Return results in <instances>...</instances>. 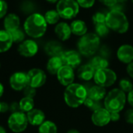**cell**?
I'll list each match as a JSON object with an SVG mask.
<instances>
[{
  "label": "cell",
  "instance_id": "8",
  "mask_svg": "<svg viewBox=\"0 0 133 133\" xmlns=\"http://www.w3.org/2000/svg\"><path fill=\"white\" fill-rule=\"evenodd\" d=\"M7 123L9 129L14 133H21L24 132L29 124L26 114L21 111L11 114L8 118Z\"/></svg>",
  "mask_w": 133,
  "mask_h": 133
},
{
  "label": "cell",
  "instance_id": "43",
  "mask_svg": "<svg viewBox=\"0 0 133 133\" xmlns=\"http://www.w3.org/2000/svg\"><path fill=\"white\" fill-rule=\"evenodd\" d=\"M9 111V104L5 102H1V113H5Z\"/></svg>",
  "mask_w": 133,
  "mask_h": 133
},
{
  "label": "cell",
  "instance_id": "9",
  "mask_svg": "<svg viewBox=\"0 0 133 133\" xmlns=\"http://www.w3.org/2000/svg\"><path fill=\"white\" fill-rule=\"evenodd\" d=\"M28 85L38 89L42 87L47 81L45 72L41 68H32L26 72Z\"/></svg>",
  "mask_w": 133,
  "mask_h": 133
},
{
  "label": "cell",
  "instance_id": "38",
  "mask_svg": "<svg viewBox=\"0 0 133 133\" xmlns=\"http://www.w3.org/2000/svg\"><path fill=\"white\" fill-rule=\"evenodd\" d=\"M99 49H100V55L99 56H101L105 59H108V57H109L111 56V50L108 46L103 45V46L100 47Z\"/></svg>",
  "mask_w": 133,
  "mask_h": 133
},
{
  "label": "cell",
  "instance_id": "18",
  "mask_svg": "<svg viewBox=\"0 0 133 133\" xmlns=\"http://www.w3.org/2000/svg\"><path fill=\"white\" fill-rule=\"evenodd\" d=\"M55 33L61 41H66L69 39L72 34L70 25L65 22L58 23L55 27Z\"/></svg>",
  "mask_w": 133,
  "mask_h": 133
},
{
  "label": "cell",
  "instance_id": "19",
  "mask_svg": "<svg viewBox=\"0 0 133 133\" xmlns=\"http://www.w3.org/2000/svg\"><path fill=\"white\" fill-rule=\"evenodd\" d=\"M95 72H96V71L88 63L81 65L78 68L77 75L80 80L84 81V82H89V81L94 79Z\"/></svg>",
  "mask_w": 133,
  "mask_h": 133
},
{
  "label": "cell",
  "instance_id": "42",
  "mask_svg": "<svg viewBox=\"0 0 133 133\" xmlns=\"http://www.w3.org/2000/svg\"><path fill=\"white\" fill-rule=\"evenodd\" d=\"M126 71H127V74H129V76H130V78H132L133 79V62L127 65Z\"/></svg>",
  "mask_w": 133,
  "mask_h": 133
},
{
  "label": "cell",
  "instance_id": "35",
  "mask_svg": "<svg viewBox=\"0 0 133 133\" xmlns=\"http://www.w3.org/2000/svg\"><path fill=\"white\" fill-rule=\"evenodd\" d=\"M23 93V96L25 97H29V98H32L34 99V96H36L37 94V90L36 89L30 86V85H27L26 87L24 88V89L22 91Z\"/></svg>",
  "mask_w": 133,
  "mask_h": 133
},
{
  "label": "cell",
  "instance_id": "14",
  "mask_svg": "<svg viewBox=\"0 0 133 133\" xmlns=\"http://www.w3.org/2000/svg\"><path fill=\"white\" fill-rule=\"evenodd\" d=\"M56 76L59 83L63 86L67 87L74 83V80H75L74 69L68 66L63 65L58 71Z\"/></svg>",
  "mask_w": 133,
  "mask_h": 133
},
{
  "label": "cell",
  "instance_id": "33",
  "mask_svg": "<svg viewBox=\"0 0 133 133\" xmlns=\"http://www.w3.org/2000/svg\"><path fill=\"white\" fill-rule=\"evenodd\" d=\"M83 105L87 107L89 110L92 111L93 112L99 108H101L102 107V104L101 102L99 101H96V100H94L92 99H90V98H87V100H85Z\"/></svg>",
  "mask_w": 133,
  "mask_h": 133
},
{
  "label": "cell",
  "instance_id": "17",
  "mask_svg": "<svg viewBox=\"0 0 133 133\" xmlns=\"http://www.w3.org/2000/svg\"><path fill=\"white\" fill-rule=\"evenodd\" d=\"M19 25H20V20L16 14L9 13L4 17V21H3L4 30L7 31L8 32L18 29L19 27Z\"/></svg>",
  "mask_w": 133,
  "mask_h": 133
},
{
  "label": "cell",
  "instance_id": "2",
  "mask_svg": "<svg viewBox=\"0 0 133 133\" xmlns=\"http://www.w3.org/2000/svg\"><path fill=\"white\" fill-rule=\"evenodd\" d=\"M47 27L48 24L44 16L38 13L28 16L23 24L25 33L33 38L42 37L47 31Z\"/></svg>",
  "mask_w": 133,
  "mask_h": 133
},
{
  "label": "cell",
  "instance_id": "7",
  "mask_svg": "<svg viewBox=\"0 0 133 133\" xmlns=\"http://www.w3.org/2000/svg\"><path fill=\"white\" fill-rule=\"evenodd\" d=\"M94 81L96 85L101 87H111L116 82L117 74L113 70L110 68L100 69L96 71L94 77Z\"/></svg>",
  "mask_w": 133,
  "mask_h": 133
},
{
  "label": "cell",
  "instance_id": "50",
  "mask_svg": "<svg viewBox=\"0 0 133 133\" xmlns=\"http://www.w3.org/2000/svg\"><path fill=\"white\" fill-rule=\"evenodd\" d=\"M46 1L48 2H51V3H55V2H58L59 0H46Z\"/></svg>",
  "mask_w": 133,
  "mask_h": 133
},
{
  "label": "cell",
  "instance_id": "23",
  "mask_svg": "<svg viewBox=\"0 0 133 133\" xmlns=\"http://www.w3.org/2000/svg\"><path fill=\"white\" fill-rule=\"evenodd\" d=\"M63 65L64 63L61 56H53L48 60L47 65H46V68H47V71L49 72V74L56 75L59 69Z\"/></svg>",
  "mask_w": 133,
  "mask_h": 133
},
{
  "label": "cell",
  "instance_id": "37",
  "mask_svg": "<svg viewBox=\"0 0 133 133\" xmlns=\"http://www.w3.org/2000/svg\"><path fill=\"white\" fill-rule=\"evenodd\" d=\"M8 10V4L5 0H0V19L6 16Z\"/></svg>",
  "mask_w": 133,
  "mask_h": 133
},
{
  "label": "cell",
  "instance_id": "44",
  "mask_svg": "<svg viewBox=\"0 0 133 133\" xmlns=\"http://www.w3.org/2000/svg\"><path fill=\"white\" fill-rule=\"evenodd\" d=\"M120 119V114L119 113H111V122H117Z\"/></svg>",
  "mask_w": 133,
  "mask_h": 133
},
{
  "label": "cell",
  "instance_id": "52",
  "mask_svg": "<svg viewBox=\"0 0 133 133\" xmlns=\"http://www.w3.org/2000/svg\"><path fill=\"white\" fill-rule=\"evenodd\" d=\"M0 68H1V63H0Z\"/></svg>",
  "mask_w": 133,
  "mask_h": 133
},
{
  "label": "cell",
  "instance_id": "36",
  "mask_svg": "<svg viewBox=\"0 0 133 133\" xmlns=\"http://www.w3.org/2000/svg\"><path fill=\"white\" fill-rule=\"evenodd\" d=\"M76 2L79 5V7L88 9L94 5L95 0H76Z\"/></svg>",
  "mask_w": 133,
  "mask_h": 133
},
{
  "label": "cell",
  "instance_id": "41",
  "mask_svg": "<svg viewBox=\"0 0 133 133\" xmlns=\"http://www.w3.org/2000/svg\"><path fill=\"white\" fill-rule=\"evenodd\" d=\"M101 3H103L104 5L108 6V7H110V8H112L114 7L115 5L118 4V2L117 0H99Z\"/></svg>",
  "mask_w": 133,
  "mask_h": 133
},
{
  "label": "cell",
  "instance_id": "21",
  "mask_svg": "<svg viewBox=\"0 0 133 133\" xmlns=\"http://www.w3.org/2000/svg\"><path fill=\"white\" fill-rule=\"evenodd\" d=\"M45 53L50 56L51 57L53 56H61L64 53L63 48L62 45L57 41H50L48 42L44 47Z\"/></svg>",
  "mask_w": 133,
  "mask_h": 133
},
{
  "label": "cell",
  "instance_id": "26",
  "mask_svg": "<svg viewBox=\"0 0 133 133\" xmlns=\"http://www.w3.org/2000/svg\"><path fill=\"white\" fill-rule=\"evenodd\" d=\"M38 133H58V128L55 122L45 120L38 127Z\"/></svg>",
  "mask_w": 133,
  "mask_h": 133
},
{
  "label": "cell",
  "instance_id": "39",
  "mask_svg": "<svg viewBox=\"0 0 133 133\" xmlns=\"http://www.w3.org/2000/svg\"><path fill=\"white\" fill-rule=\"evenodd\" d=\"M125 120L127 123L133 125V109L130 108L125 113Z\"/></svg>",
  "mask_w": 133,
  "mask_h": 133
},
{
  "label": "cell",
  "instance_id": "16",
  "mask_svg": "<svg viewBox=\"0 0 133 133\" xmlns=\"http://www.w3.org/2000/svg\"><path fill=\"white\" fill-rule=\"evenodd\" d=\"M28 123L33 126H40L45 121V114L43 111L34 108L30 112L26 113Z\"/></svg>",
  "mask_w": 133,
  "mask_h": 133
},
{
  "label": "cell",
  "instance_id": "32",
  "mask_svg": "<svg viewBox=\"0 0 133 133\" xmlns=\"http://www.w3.org/2000/svg\"><path fill=\"white\" fill-rule=\"evenodd\" d=\"M119 89L125 94H129L131 91L133 90L132 82L127 78H123L119 82Z\"/></svg>",
  "mask_w": 133,
  "mask_h": 133
},
{
  "label": "cell",
  "instance_id": "15",
  "mask_svg": "<svg viewBox=\"0 0 133 133\" xmlns=\"http://www.w3.org/2000/svg\"><path fill=\"white\" fill-rule=\"evenodd\" d=\"M117 57L123 63L129 64L133 62V46L129 44L121 45L117 50Z\"/></svg>",
  "mask_w": 133,
  "mask_h": 133
},
{
  "label": "cell",
  "instance_id": "1",
  "mask_svg": "<svg viewBox=\"0 0 133 133\" xmlns=\"http://www.w3.org/2000/svg\"><path fill=\"white\" fill-rule=\"evenodd\" d=\"M88 96L87 89L82 84L73 83L64 91V100L71 108H78L83 105Z\"/></svg>",
  "mask_w": 133,
  "mask_h": 133
},
{
  "label": "cell",
  "instance_id": "29",
  "mask_svg": "<svg viewBox=\"0 0 133 133\" xmlns=\"http://www.w3.org/2000/svg\"><path fill=\"white\" fill-rule=\"evenodd\" d=\"M35 9H36L35 3L32 0H24L20 5L21 12L29 16L34 13Z\"/></svg>",
  "mask_w": 133,
  "mask_h": 133
},
{
  "label": "cell",
  "instance_id": "48",
  "mask_svg": "<svg viewBox=\"0 0 133 133\" xmlns=\"http://www.w3.org/2000/svg\"><path fill=\"white\" fill-rule=\"evenodd\" d=\"M0 133H7L5 129L3 126H2V125H0Z\"/></svg>",
  "mask_w": 133,
  "mask_h": 133
},
{
  "label": "cell",
  "instance_id": "40",
  "mask_svg": "<svg viewBox=\"0 0 133 133\" xmlns=\"http://www.w3.org/2000/svg\"><path fill=\"white\" fill-rule=\"evenodd\" d=\"M9 111L12 114L20 111L19 103H17V102H12V103H10L9 104Z\"/></svg>",
  "mask_w": 133,
  "mask_h": 133
},
{
  "label": "cell",
  "instance_id": "53",
  "mask_svg": "<svg viewBox=\"0 0 133 133\" xmlns=\"http://www.w3.org/2000/svg\"><path fill=\"white\" fill-rule=\"evenodd\" d=\"M132 3H133V0H132Z\"/></svg>",
  "mask_w": 133,
  "mask_h": 133
},
{
  "label": "cell",
  "instance_id": "49",
  "mask_svg": "<svg viewBox=\"0 0 133 133\" xmlns=\"http://www.w3.org/2000/svg\"><path fill=\"white\" fill-rule=\"evenodd\" d=\"M126 1H127V0H117V2H118V4H123V3H125Z\"/></svg>",
  "mask_w": 133,
  "mask_h": 133
},
{
  "label": "cell",
  "instance_id": "28",
  "mask_svg": "<svg viewBox=\"0 0 133 133\" xmlns=\"http://www.w3.org/2000/svg\"><path fill=\"white\" fill-rule=\"evenodd\" d=\"M45 21L48 24H57L59 19L61 18L56 9H50L47 11L44 16Z\"/></svg>",
  "mask_w": 133,
  "mask_h": 133
},
{
  "label": "cell",
  "instance_id": "27",
  "mask_svg": "<svg viewBox=\"0 0 133 133\" xmlns=\"http://www.w3.org/2000/svg\"><path fill=\"white\" fill-rule=\"evenodd\" d=\"M19 105L21 112L28 113L34 108V101L32 98L23 96L19 101Z\"/></svg>",
  "mask_w": 133,
  "mask_h": 133
},
{
  "label": "cell",
  "instance_id": "51",
  "mask_svg": "<svg viewBox=\"0 0 133 133\" xmlns=\"http://www.w3.org/2000/svg\"><path fill=\"white\" fill-rule=\"evenodd\" d=\"M0 113H1V102H0Z\"/></svg>",
  "mask_w": 133,
  "mask_h": 133
},
{
  "label": "cell",
  "instance_id": "45",
  "mask_svg": "<svg viewBox=\"0 0 133 133\" xmlns=\"http://www.w3.org/2000/svg\"><path fill=\"white\" fill-rule=\"evenodd\" d=\"M127 101L133 109V90L127 95Z\"/></svg>",
  "mask_w": 133,
  "mask_h": 133
},
{
  "label": "cell",
  "instance_id": "11",
  "mask_svg": "<svg viewBox=\"0 0 133 133\" xmlns=\"http://www.w3.org/2000/svg\"><path fill=\"white\" fill-rule=\"evenodd\" d=\"M17 51L20 56L26 58H30L37 53L38 45L34 40L26 39L19 45Z\"/></svg>",
  "mask_w": 133,
  "mask_h": 133
},
{
  "label": "cell",
  "instance_id": "47",
  "mask_svg": "<svg viewBox=\"0 0 133 133\" xmlns=\"http://www.w3.org/2000/svg\"><path fill=\"white\" fill-rule=\"evenodd\" d=\"M66 133H80L78 130H76V129H69L68 132Z\"/></svg>",
  "mask_w": 133,
  "mask_h": 133
},
{
  "label": "cell",
  "instance_id": "34",
  "mask_svg": "<svg viewBox=\"0 0 133 133\" xmlns=\"http://www.w3.org/2000/svg\"><path fill=\"white\" fill-rule=\"evenodd\" d=\"M106 16L107 13L103 12H97L93 15L92 20L94 25L100 24H105L106 23Z\"/></svg>",
  "mask_w": 133,
  "mask_h": 133
},
{
  "label": "cell",
  "instance_id": "12",
  "mask_svg": "<svg viewBox=\"0 0 133 133\" xmlns=\"http://www.w3.org/2000/svg\"><path fill=\"white\" fill-rule=\"evenodd\" d=\"M9 85L15 91H23L28 85L26 73L17 71L13 73L9 78Z\"/></svg>",
  "mask_w": 133,
  "mask_h": 133
},
{
  "label": "cell",
  "instance_id": "5",
  "mask_svg": "<svg viewBox=\"0 0 133 133\" xmlns=\"http://www.w3.org/2000/svg\"><path fill=\"white\" fill-rule=\"evenodd\" d=\"M101 39L95 33H87L80 37L77 42L78 52L84 56L89 57L96 53L100 49Z\"/></svg>",
  "mask_w": 133,
  "mask_h": 133
},
{
  "label": "cell",
  "instance_id": "46",
  "mask_svg": "<svg viewBox=\"0 0 133 133\" xmlns=\"http://www.w3.org/2000/svg\"><path fill=\"white\" fill-rule=\"evenodd\" d=\"M3 94H4V86H3V85L0 82V98L2 96Z\"/></svg>",
  "mask_w": 133,
  "mask_h": 133
},
{
  "label": "cell",
  "instance_id": "13",
  "mask_svg": "<svg viewBox=\"0 0 133 133\" xmlns=\"http://www.w3.org/2000/svg\"><path fill=\"white\" fill-rule=\"evenodd\" d=\"M91 121L97 127H104L111 122V113L104 107L99 108L93 112Z\"/></svg>",
  "mask_w": 133,
  "mask_h": 133
},
{
  "label": "cell",
  "instance_id": "10",
  "mask_svg": "<svg viewBox=\"0 0 133 133\" xmlns=\"http://www.w3.org/2000/svg\"><path fill=\"white\" fill-rule=\"evenodd\" d=\"M81 54L76 50H68L64 51L61 56L64 65L68 66L72 69L79 68L81 66L82 57Z\"/></svg>",
  "mask_w": 133,
  "mask_h": 133
},
{
  "label": "cell",
  "instance_id": "3",
  "mask_svg": "<svg viewBox=\"0 0 133 133\" xmlns=\"http://www.w3.org/2000/svg\"><path fill=\"white\" fill-rule=\"evenodd\" d=\"M127 102V96L119 88L109 91L104 100V107L110 113H120Z\"/></svg>",
  "mask_w": 133,
  "mask_h": 133
},
{
  "label": "cell",
  "instance_id": "31",
  "mask_svg": "<svg viewBox=\"0 0 133 133\" xmlns=\"http://www.w3.org/2000/svg\"><path fill=\"white\" fill-rule=\"evenodd\" d=\"M94 29H95V34L98 37H100V38L106 37L109 34V32H110V29L107 26L106 23L105 24H100L95 25Z\"/></svg>",
  "mask_w": 133,
  "mask_h": 133
},
{
  "label": "cell",
  "instance_id": "20",
  "mask_svg": "<svg viewBox=\"0 0 133 133\" xmlns=\"http://www.w3.org/2000/svg\"><path fill=\"white\" fill-rule=\"evenodd\" d=\"M87 92H88V96H87L88 98L99 102H101L102 100H104L108 93L105 88L97 85L91 86L89 89H87Z\"/></svg>",
  "mask_w": 133,
  "mask_h": 133
},
{
  "label": "cell",
  "instance_id": "25",
  "mask_svg": "<svg viewBox=\"0 0 133 133\" xmlns=\"http://www.w3.org/2000/svg\"><path fill=\"white\" fill-rule=\"evenodd\" d=\"M95 71L100 70V69H104V68H108L109 66V61L108 59H105L101 56H94L90 63H89Z\"/></svg>",
  "mask_w": 133,
  "mask_h": 133
},
{
  "label": "cell",
  "instance_id": "24",
  "mask_svg": "<svg viewBox=\"0 0 133 133\" xmlns=\"http://www.w3.org/2000/svg\"><path fill=\"white\" fill-rule=\"evenodd\" d=\"M70 27H71L72 34L76 36L82 37L86 34H87V26L86 23L81 20H73L70 24Z\"/></svg>",
  "mask_w": 133,
  "mask_h": 133
},
{
  "label": "cell",
  "instance_id": "4",
  "mask_svg": "<svg viewBox=\"0 0 133 133\" xmlns=\"http://www.w3.org/2000/svg\"><path fill=\"white\" fill-rule=\"evenodd\" d=\"M106 24L110 30L119 34H124L129 28V22L125 14L117 9H111L107 13Z\"/></svg>",
  "mask_w": 133,
  "mask_h": 133
},
{
  "label": "cell",
  "instance_id": "30",
  "mask_svg": "<svg viewBox=\"0 0 133 133\" xmlns=\"http://www.w3.org/2000/svg\"><path fill=\"white\" fill-rule=\"evenodd\" d=\"M12 38V42L13 43H21L25 40V31L21 29L20 27H19L18 29H16L12 31L9 32Z\"/></svg>",
  "mask_w": 133,
  "mask_h": 133
},
{
  "label": "cell",
  "instance_id": "6",
  "mask_svg": "<svg viewBox=\"0 0 133 133\" xmlns=\"http://www.w3.org/2000/svg\"><path fill=\"white\" fill-rule=\"evenodd\" d=\"M56 10L61 18L71 20L79 13V5L76 0H59L56 5Z\"/></svg>",
  "mask_w": 133,
  "mask_h": 133
},
{
  "label": "cell",
  "instance_id": "22",
  "mask_svg": "<svg viewBox=\"0 0 133 133\" xmlns=\"http://www.w3.org/2000/svg\"><path fill=\"white\" fill-rule=\"evenodd\" d=\"M13 44L12 36L5 30H0V53H3L10 49Z\"/></svg>",
  "mask_w": 133,
  "mask_h": 133
}]
</instances>
